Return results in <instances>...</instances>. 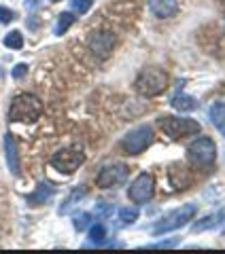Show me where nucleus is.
I'll use <instances>...</instances> for the list:
<instances>
[{
    "label": "nucleus",
    "mask_w": 225,
    "mask_h": 254,
    "mask_svg": "<svg viewBox=\"0 0 225 254\" xmlns=\"http://www.w3.org/2000/svg\"><path fill=\"white\" fill-rule=\"evenodd\" d=\"M4 153H6V163H9V170L17 176L19 174V153H17V142H15L13 133H6L4 136Z\"/></svg>",
    "instance_id": "13"
},
{
    "label": "nucleus",
    "mask_w": 225,
    "mask_h": 254,
    "mask_svg": "<svg viewBox=\"0 0 225 254\" xmlns=\"http://www.w3.org/2000/svg\"><path fill=\"white\" fill-rule=\"evenodd\" d=\"M221 222H225V208L215 212V214H208V216H204L202 220L194 222L191 229H194V233H200V231H206V229H213L217 225H221Z\"/></svg>",
    "instance_id": "14"
},
{
    "label": "nucleus",
    "mask_w": 225,
    "mask_h": 254,
    "mask_svg": "<svg viewBox=\"0 0 225 254\" xmlns=\"http://www.w3.org/2000/svg\"><path fill=\"white\" fill-rule=\"evenodd\" d=\"M51 2H60V0H51Z\"/></svg>",
    "instance_id": "29"
},
{
    "label": "nucleus",
    "mask_w": 225,
    "mask_h": 254,
    "mask_svg": "<svg viewBox=\"0 0 225 254\" xmlns=\"http://www.w3.org/2000/svg\"><path fill=\"white\" fill-rule=\"evenodd\" d=\"M168 87V72L162 68H144L136 78V91L147 98L159 95Z\"/></svg>",
    "instance_id": "4"
},
{
    "label": "nucleus",
    "mask_w": 225,
    "mask_h": 254,
    "mask_svg": "<svg viewBox=\"0 0 225 254\" xmlns=\"http://www.w3.org/2000/svg\"><path fill=\"white\" fill-rule=\"evenodd\" d=\"M17 15H15L11 9H6V6H0V23H11Z\"/></svg>",
    "instance_id": "24"
},
{
    "label": "nucleus",
    "mask_w": 225,
    "mask_h": 254,
    "mask_svg": "<svg viewBox=\"0 0 225 254\" xmlns=\"http://www.w3.org/2000/svg\"><path fill=\"white\" fill-rule=\"evenodd\" d=\"M153 193H155V178L147 172L138 174V176L134 178V182L130 185V190H127V195H130V199L134 203L149 201L151 197H153Z\"/></svg>",
    "instance_id": "8"
},
{
    "label": "nucleus",
    "mask_w": 225,
    "mask_h": 254,
    "mask_svg": "<svg viewBox=\"0 0 225 254\" xmlns=\"http://www.w3.org/2000/svg\"><path fill=\"white\" fill-rule=\"evenodd\" d=\"M43 2L41 0H26V9L28 11H36V9H41Z\"/></svg>",
    "instance_id": "27"
},
{
    "label": "nucleus",
    "mask_w": 225,
    "mask_h": 254,
    "mask_svg": "<svg viewBox=\"0 0 225 254\" xmlns=\"http://www.w3.org/2000/svg\"><path fill=\"white\" fill-rule=\"evenodd\" d=\"M208 117H211V123L221 131V136L225 138V104L223 102H215V104L208 108Z\"/></svg>",
    "instance_id": "15"
},
{
    "label": "nucleus",
    "mask_w": 225,
    "mask_h": 254,
    "mask_svg": "<svg viewBox=\"0 0 225 254\" xmlns=\"http://www.w3.org/2000/svg\"><path fill=\"white\" fill-rule=\"evenodd\" d=\"M157 125L166 136H170L172 140H181L187 136H198L202 125L196 119H187V117H172V115H164L157 119Z\"/></svg>",
    "instance_id": "2"
},
{
    "label": "nucleus",
    "mask_w": 225,
    "mask_h": 254,
    "mask_svg": "<svg viewBox=\"0 0 225 254\" xmlns=\"http://www.w3.org/2000/svg\"><path fill=\"white\" fill-rule=\"evenodd\" d=\"M90 220H92V214H87V212L79 214V216L75 218V229L77 231H83V229L90 227Z\"/></svg>",
    "instance_id": "23"
},
{
    "label": "nucleus",
    "mask_w": 225,
    "mask_h": 254,
    "mask_svg": "<svg viewBox=\"0 0 225 254\" xmlns=\"http://www.w3.org/2000/svg\"><path fill=\"white\" fill-rule=\"evenodd\" d=\"M104 237H107V227L104 225H94L92 229H90V240L94 242V244H100V242H104Z\"/></svg>",
    "instance_id": "20"
},
{
    "label": "nucleus",
    "mask_w": 225,
    "mask_h": 254,
    "mask_svg": "<svg viewBox=\"0 0 225 254\" xmlns=\"http://www.w3.org/2000/svg\"><path fill=\"white\" fill-rule=\"evenodd\" d=\"M112 47H115V36H112L111 32H96L90 38V49L94 51L96 58H100V60L109 58Z\"/></svg>",
    "instance_id": "10"
},
{
    "label": "nucleus",
    "mask_w": 225,
    "mask_h": 254,
    "mask_svg": "<svg viewBox=\"0 0 225 254\" xmlns=\"http://www.w3.org/2000/svg\"><path fill=\"white\" fill-rule=\"evenodd\" d=\"M70 4H72V9H75L79 15H83L92 9V4H94V0H70Z\"/></svg>",
    "instance_id": "22"
},
{
    "label": "nucleus",
    "mask_w": 225,
    "mask_h": 254,
    "mask_svg": "<svg viewBox=\"0 0 225 254\" xmlns=\"http://www.w3.org/2000/svg\"><path fill=\"white\" fill-rule=\"evenodd\" d=\"M119 218H121L125 225H132V222L138 218V208H121L119 210Z\"/></svg>",
    "instance_id": "21"
},
{
    "label": "nucleus",
    "mask_w": 225,
    "mask_h": 254,
    "mask_svg": "<svg viewBox=\"0 0 225 254\" xmlns=\"http://www.w3.org/2000/svg\"><path fill=\"white\" fill-rule=\"evenodd\" d=\"M127 174H130V168L125 163H112V165H107L102 168L98 178H96V185L100 189H112L117 185H123L127 180Z\"/></svg>",
    "instance_id": "9"
},
{
    "label": "nucleus",
    "mask_w": 225,
    "mask_h": 254,
    "mask_svg": "<svg viewBox=\"0 0 225 254\" xmlns=\"http://www.w3.org/2000/svg\"><path fill=\"white\" fill-rule=\"evenodd\" d=\"M53 195H55V189L49 185V182H41V185L34 189V193L28 195V205L30 208H38V205L49 201Z\"/></svg>",
    "instance_id": "12"
},
{
    "label": "nucleus",
    "mask_w": 225,
    "mask_h": 254,
    "mask_svg": "<svg viewBox=\"0 0 225 254\" xmlns=\"http://www.w3.org/2000/svg\"><path fill=\"white\" fill-rule=\"evenodd\" d=\"M96 212L100 214V216H109V214L112 212V208L109 203H98V208H96Z\"/></svg>",
    "instance_id": "26"
},
{
    "label": "nucleus",
    "mask_w": 225,
    "mask_h": 254,
    "mask_svg": "<svg viewBox=\"0 0 225 254\" xmlns=\"http://www.w3.org/2000/svg\"><path fill=\"white\" fill-rule=\"evenodd\" d=\"M196 214H198L196 203H185V205H181V208H176L174 212L166 214V216L153 227V233L162 235V233H168V231H174V229H181V227L187 225L189 220H194Z\"/></svg>",
    "instance_id": "5"
},
{
    "label": "nucleus",
    "mask_w": 225,
    "mask_h": 254,
    "mask_svg": "<svg viewBox=\"0 0 225 254\" xmlns=\"http://www.w3.org/2000/svg\"><path fill=\"white\" fill-rule=\"evenodd\" d=\"M176 244H179L176 240H172V242H159V244H153V246H149V248H174Z\"/></svg>",
    "instance_id": "28"
},
{
    "label": "nucleus",
    "mask_w": 225,
    "mask_h": 254,
    "mask_svg": "<svg viewBox=\"0 0 225 254\" xmlns=\"http://www.w3.org/2000/svg\"><path fill=\"white\" fill-rule=\"evenodd\" d=\"M170 104H172V108L181 110V113H191V110L198 108L196 98H191V95H187V93H176L170 100Z\"/></svg>",
    "instance_id": "16"
},
{
    "label": "nucleus",
    "mask_w": 225,
    "mask_h": 254,
    "mask_svg": "<svg viewBox=\"0 0 225 254\" xmlns=\"http://www.w3.org/2000/svg\"><path fill=\"white\" fill-rule=\"evenodd\" d=\"M187 159L196 168L211 172L217 161V144L211 138H198L187 146Z\"/></svg>",
    "instance_id": "3"
},
{
    "label": "nucleus",
    "mask_w": 225,
    "mask_h": 254,
    "mask_svg": "<svg viewBox=\"0 0 225 254\" xmlns=\"http://www.w3.org/2000/svg\"><path fill=\"white\" fill-rule=\"evenodd\" d=\"M85 195H87V189H85V187H77V189H75V190H72V193H70V197H68V199L64 201V205L60 208V214H66V212H70V210H72V208H75V205H77V201L81 199V197H85Z\"/></svg>",
    "instance_id": "17"
},
{
    "label": "nucleus",
    "mask_w": 225,
    "mask_h": 254,
    "mask_svg": "<svg viewBox=\"0 0 225 254\" xmlns=\"http://www.w3.org/2000/svg\"><path fill=\"white\" fill-rule=\"evenodd\" d=\"M28 74V66L26 64H17V66L13 68V78H23Z\"/></svg>",
    "instance_id": "25"
},
{
    "label": "nucleus",
    "mask_w": 225,
    "mask_h": 254,
    "mask_svg": "<svg viewBox=\"0 0 225 254\" xmlns=\"http://www.w3.org/2000/svg\"><path fill=\"white\" fill-rule=\"evenodd\" d=\"M149 9L155 17L168 19L179 13V0H149Z\"/></svg>",
    "instance_id": "11"
},
{
    "label": "nucleus",
    "mask_w": 225,
    "mask_h": 254,
    "mask_svg": "<svg viewBox=\"0 0 225 254\" xmlns=\"http://www.w3.org/2000/svg\"><path fill=\"white\" fill-rule=\"evenodd\" d=\"M153 142V129L149 125H140L132 129L127 136L121 140V150L125 155H140L142 150H147Z\"/></svg>",
    "instance_id": "6"
},
{
    "label": "nucleus",
    "mask_w": 225,
    "mask_h": 254,
    "mask_svg": "<svg viewBox=\"0 0 225 254\" xmlns=\"http://www.w3.org/2000/svg\"><path fill=\"white\" fill-rule=\"evenodd\" d=\"M43 115V104L36 95L21 93L9 106V121L11 123H34Z\"/></svg>",
    "instance_id": "1"
},
{
    "label": "nucleus",
    "mask_w": 225,
    "mask_h": 254,
    "mask_svg": "<svg viewBox=\"0 0 225 254\" xmlns=\"http://www.w3.org/2000/svg\"><path fill=\"white\" fill-rule=\"evenodd\" d=\"M75 15H72V13H62L60 15V17H58V23H55V28H53V32H55V34H58V36H62L64 34V32H66L70 26H72V23H75Z\"/></svg>",
    "instance_id": "18"
},
{
    "label": "nucleus",
    "mask_w": 225,
    "mask_h": 254,
    "mask_svg": "<svg viewBox=\"0 0 225 254\" xmlns=\"http://www.w3.org/2000/svg\"><path fill=\"white\" fill-rule=\"evenodd\" d=\"M4 47H9V49H21V47H23V36H21V32H17V30L9 32V34L4 36Z\"/></svg>",
    "instance_id": "19"
},
{
    "label": "nucleus",
    "mask_w": 225,
    "mask_h": 254,
    "mask_svg": "<svg viewBox=\"0 0 225 254\" xmlns=\"http://www.w3.org/2000/svg\"><path fill=\"white\" fill-rule=\"evenodd\" d=\"M85 155L77 148H62L51 157V165L62 174H75L83 165Z\"/></svg>",
    "instance_id": "7"
}]
</instances>
